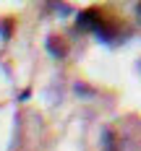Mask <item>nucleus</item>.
I'll return each instance as SVG.
<instances>
[{"mask_svg": "<svg viewBox=\"0 0 141 151\" xmlns=\"http://www.w3.org/2000/svg\"><path fill=\"white\" fill-rule=\"evenodd\" d=\"M136 11H139V18H141V5H136Z\"/></svg>", "mask_w": 141, "mask_h": 151, "instance_id": "nucleus-3", "label": "nucleus"}, {"mask_svg": "<svg viewBox=\"0 0 141 151\" xmlns=\"http://www.w3.org/2000/svg\"><path fill=\"white\" fill-rule=\"evenodd\" d=\"M102 151H120L118 136H115L112 130H105V133H102Z\"/></svg>", "mask_w": 141, "mask_h": 151, "instance_id": "nucleus-2", "label": "nucleus"}, {"mask_svg": "<svg viewBox=\"0 0 141 151\" xmlns=\"http://www.w3.org/2000/svg\"><path fill=\"white\" fill-rule=\"evenodd\" d=\"M47 50H50L52 58H65L68 55V45H65V39H60V37H50L47 39Z\"/></svg>", "mask_w": 141, "mask_h": 151, "instance_id": "nucleus-1", "label": "nucleus"}]
</instances>
